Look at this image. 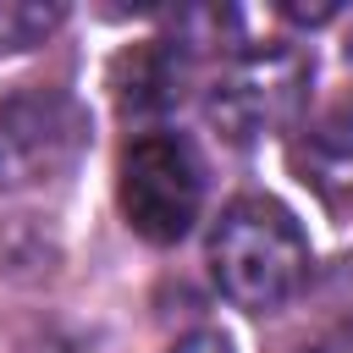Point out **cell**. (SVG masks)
<instances>
[{"label":"cell","instance_id":"cell-7","mask_svg":"<svg viewBox=\"0 0 353 353\" xmlns=\"http://www.w3.org/2000/svg\"><path fill=\"white\" fill-rule=\"evenodd\" d=\"M165 353H232V342L221 331H188L182 342H171Z\"/></svg>","mask_w":353,"mask_h":353},{"label":"cell","instance_id":"cell-9","mask_svg":"<svg viewBox=\"0 0 353 353\" xmlns=\"http://www.w3.org/2000/svg\"><path fill=\"white\" fill-rule=\"evenodd\" d=\"M347 66H353V28H347Z\"/></svg>","mask_w":353,"mask_h":353},{"label":"cell","instance_id":"cell-4","mask_svg":"<svg viewBox=\"0 0 353 353\" xmlns=\"http://www.w3.org/2000/svg\"><path fill=\"white\" fill-rule=\"evenodd\" d=\"M303 88H309V66L270 44V50H254L243 61H232V72L210 88V121L232 138V143H254L276 127H287L303 105Z\"/></svg>","mask_w":353,"mask_h":353},{"label":"cell","instance_id":"cell-8","mask_svg":"<svg viewBox=\"0 0 353 353\" xmlns=\"http://www.w3.org/2000/svg\"><path fill=\"white\" fill-rule=\"evenodd\" d=\"M325 353H353V320H342V325L331 331V342H325Z\"/></svg>","mask_w":353,"mask_h":353},{"label":"cell","instance_id":"cell-3","mask_svg":"<svg viewBox=\"0 0 353 353\" xmlns=\"http://www.w3.org/2000/svg\"><path fill=\"white\" fill-rule=\"evenodd\" d=\"M88 149V110L66 88H22L0 105V188L66 176Z\"/></svg>","mask_w":353,"mask_h":353},{"label":"cell","instance_id":"cell-5","mask_svg":"<svg viewBox=\"0 0 353 353\" xmlns=\"http://www.w3.org/2000/svg\"><path fill=\"white\" fill-rule=\"evenodd\" d=\"M303 182L342 215H353V105L331 110L325 121L309 127L303 149H298Z\"/></svg>","mask_w":353,"mask_h":353},{"label":"cell","instance_id":"cell-2","mask_svg":"<svg viewBox=\"0 0 353 353\" xmlns=\"http://www.w3.org/2000/svg\"><path fill=\"white\" fill-rule=\"evenodd\" d=\"M127 226L165 248L182 243L204 210V165L182 132H138L121 154V182H116Z\"/></svg>","mask_w":353,"mask_h":353},{"label":"cell","instance_id":"cell-1","mask_svg":"<svg viewBox=\"0 0 353 353\" xmlns=\"http://www.w3.org/2000/svg\"><path fill=\"white\" fill-rule=\"evenodd\" d=\"M210 270L237 309L276 314L309 281V237L281 199L248 193L221 210L210 232Z\"/></svg>","mask_w":353,"mask_h":353},{"label":"cell","instance_id":"cell-6","mask_svg":"<svg viewBox=\"0 0 353 353\" xmlns=\"http://www.w3.org/2000/svg\"><path fill=\"white\" fill-rule=\"evenodd\" d=\"M61 22H66V11H61V6H39V0H0V50H6V55L33 50V44H44Z\"/></svg>","mask_w":353,"mask_h":353}]
</instances>
